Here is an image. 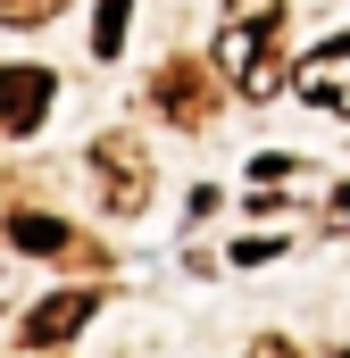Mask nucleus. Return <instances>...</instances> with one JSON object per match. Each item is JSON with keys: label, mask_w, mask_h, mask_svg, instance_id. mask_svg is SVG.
<instances>
[{"label": "nucleus", "mask_w": 350, "mask_h": 358, "mask_svg": "<svg viewBox=\"0 0 350 358\" xmlns=\"http://www.w3.org/2000/svg\"><path fill=\"white\" fill-rule=\"evenodd\" d=\"M334 217H342V225H350V183H342V192H334Z\"/></svg>", "instance_id": "11"}, {"label": "nucleus", "mask_w": 350, "mask_h": 358, "mask_svg": "<svg viewBox=\"0 0 350 358\" xmlns=\"http://www.w3.org/2000/svg\"><path fill=\"white\" fill-rule=\"evenodd\" d=\"M92 183H100V208L108 217H142L150 208V150L134 134H100L92 142Z\"/></svg>", "instance_id": "2"}, {"label": "nucleus", "mask_w": 350, "mask_h": 358, "mask_svg": "<svg viewBox=\"0 0 350 358\" xmlns=\"http://www.w3.org/2000/svg\"><path fill=\"white\" fill-rule=\"evenodd\" d=\"M67 0H0V25H17V34H34V25H50Z\"/></svg>", "instance_id": "9"}, {"label": "nucleus", "mask_w": 350, "mask_h": 358, "mask_svg": "<svg viewBox=\"0 0 350 358\" xmlns=\"http://www.w3.org/2000/svg\"><path fill=\"white\" fill-rule=\"evenodd\" d=\"M125 17H134V0H100V17H92V50H100V59L125 50Z\"/></svg>", "instance_id": "8"}, {"label": "nucleus", "mask_w": 350, "mask_h": 358, "mask_svg": "<svg viewBox=\"0 0 350 358\" xmlns=\"http://www.w3.org/2000/svg\"><path fill=\"white\" fill-rule=\"evenodd\" d=\"M92 317H100V292H92V283L34 300V308H25V350H59V342H76Z\"/></svg>", "instance_id": "4"}, {"label": "nucleus", "mask_w": 350, "mask_h": 358, "mask_svg": "<svg viewBox=\"0 0 350 358\" xmlns=\"http://www.w3.org/2000/svg\"><path fill=\"white\" fill-rule=\"evenodd\" d=\"M292 92H300L309 108H326V117H350V42L309 50V59L292 67Z\"/></svg>", "instance_id": "5"}, {"label": "nucleus", "mask_w": 350, "mask_h": 358, "mask_svg": "<svg viewBox=\"0 0 350 358\" xmlns=\"http://www.w3.org/2000/svg\"><path fill=\"white\" fill-rule=\"evenodd\" d=\"M284 0H225V34H217V76L242 100H275L284 92Z\"/></svg>", "instance_id": "1"}, {"label": "nucleus", "mask_w": 350, "mask_h": 358, "mask_svg": "<svg viewBox=\"0 0 350 358\" xmlns=\"http://www.w3.org/2000/svg\"><path fill=\"white\" fill-rule=\"evenodd\" d=\"M150 100H159V117H175V125H209L217 117V84H209L200 59H167L150 76Z\"/></svg>", "instance_id": "3"}, {"label": "nucleus", "mask_w": 350, "mask_h": 358, "mask_svg": "<svg viewBox=\"0 0 350 358\" xmlns=\"http://www.w3.org/2000/svg\"><path fill=\"white\" fill-rule=\"evenodd\" d=\"M242 358H300V350H292V342H275V334H267V342H251V350H242Z\"/></svg>", "instance_id": "10"}, {"label": "nucleus", "mask_w": 350, "mask_h": 358, "mask_svg": "<svg viewBox=\"0 0 350 358\" xmlns=\"http://www.w3.org/2000/svg\"><path fill=\"white\" fill-rule=\"evenodd\" d=\"M0 300H8V259H0Z\"/></svg>", "instance_id": "12"}, {"label": "nucleus", "mask_w": 350, "mask_h": 358, "mask_svg": "<svg viewBox=\"0 0 350 358\" xmlns=\"http://www.w3.org/2000/svg\"><path fill=\"white\" fill-rule=\"evenodd\" d=\"M8 242H17V250H42V259L76 250V234H67L59 217H42V208H17V217H8Z\"/></svg>", "instance_id": "7"}, {"label": "nucleus", "mask_w": 350, "mask_h": 358, "mask_svg": "<svg viewBox=\"0 0 350 358\" xmlns=\"http://www.w3.org/2000/svg\"><path fill=\"white\" fill-rule=\"evenodd\" d=\"M59 100V76L50 67H0V134H34Z\"/></svg>", "instance_id": "6"}]
</instances>
